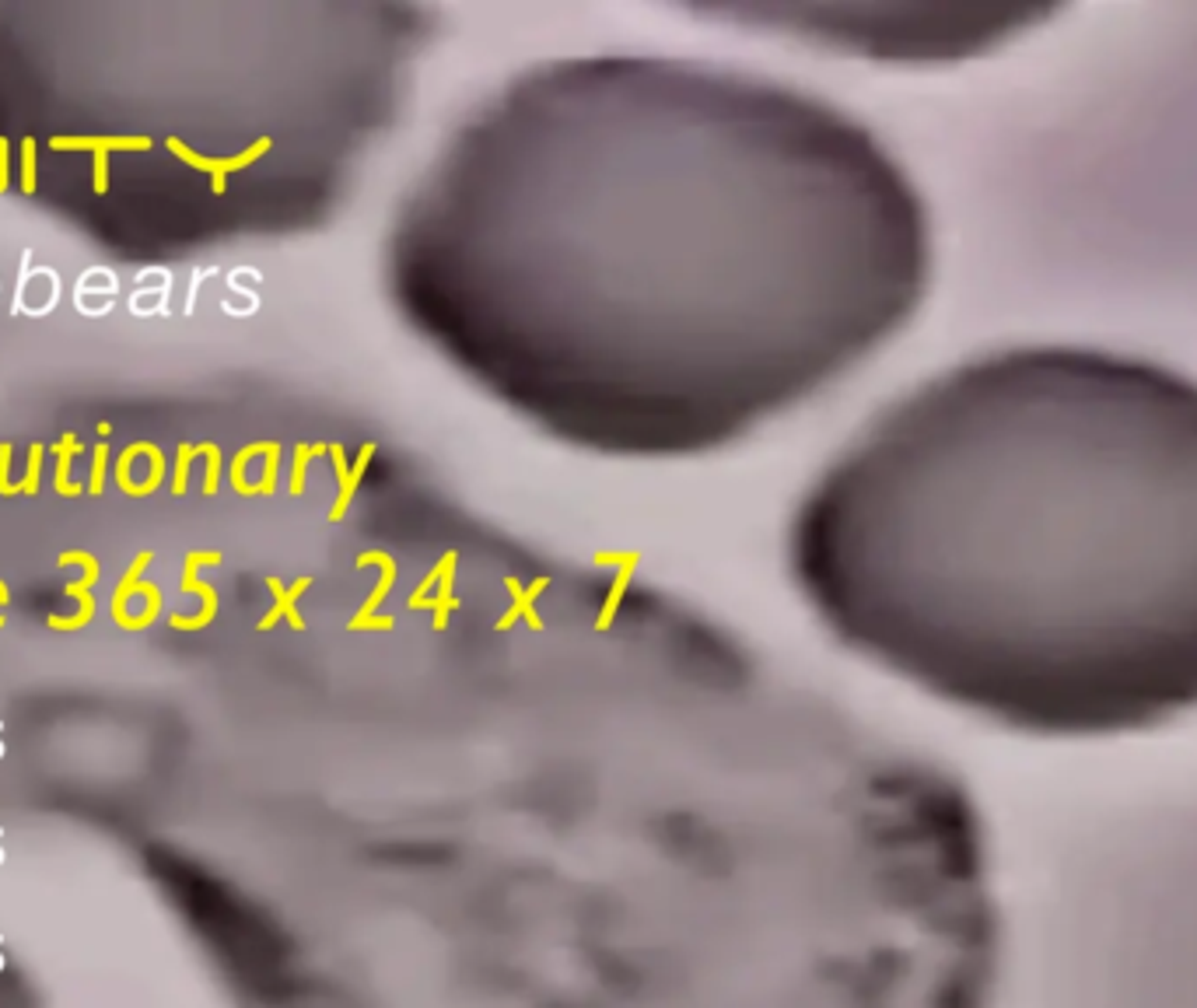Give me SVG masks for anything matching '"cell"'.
Here are the masks:
<instances>
[{"label": "cell", "mask_w": 1197, "mask_h": 1008, "mask_svg": "<svg viewBox=\"0 0 1197 1008\" xmlns=\"http://www.w3.org/2000/svg\"><path fill=\"white\" fill-rule=\"evenodd\" d=\"M921 193L813 91L662 53L557 57L469 109L399 200L382 287L554 442L630 463L750 438L911 322Z\"/></svg>", "instance_id": "1"}, {"label": "cell", "mask_w": 1197, "mask_h": 1008, "mask_svg": "<svg viewBox=\"0 0 1197 1008\" xmlns=\"http://www.w3.org/2000/svg\"><path fill=\"white\" fill-rule=\"evenodd\" d=\"M799 599L854 658L1009 732L1197 711V382L1012 347L886 406L799 497Z\"/></svg>", "instance_id": "2"}, {"label": "cell", "mask_w": 1197, "mask_h": 1008, "mask_svg": "<svg viewBox=\"0 0 1197 1008\" xmlns=\"http://www.w3.org/2000/svg\"><path fill=\"white\" fill-rule=\"evenodd\" d=\"M707 18L805 50L879 63L963 57L1009 22V14L980 8L921 4H729L711 8Z\"/></svg>", "instance_id": "3"}, {"label": "cell", "mask_w": 1197, "mask_h": 1008, "mask_svg": "<svg viewBox=\"0 0 1197 1008\" xmlns=\"http://www.w3.org/2000/svg\"><path fill=\"white\" fill-rule=\"evenodd\" d=\"M50 151H91L95 165H91V186L95 193L109 189V154L112 151H151L154 140L151 137H50L46 140Z\"/></svg>", "instance_id": "4"}, {"label": "cell", "mask_w": 1197, "mask_h": 1008, "mask_svg": "<svg viewBox=\"0 0 1197 1008\" xmlns=\"http://www.w3.org/2000/svg\"><path fill=\"white\" fill-rule=\"evenodd\" d=\"M50 452L57 455V477H53V483H57V494H60V497H81L88 487H85V483H74V480H71V463H74V455H81L77 434H63L60 442L50 448Z\"/></svg>", "instance_id": "5"}, {"label": "cell", "mask_w": 1197, "mask_h": 1008, "mask_svg": "<svg viewBox=\"0 0 1197 1008\" xmlns=\"http://www.w3.org/2000/svg\"><path fill=\"white\" fill-rule=\"evenodd\" d=\"M151 561H154V554H151V550H140V554L130 561L126 575L120 578V589H116V595H112V610H116V620H120L123 627H130V616H126V599H130V595H137V589H140V575H144V567H148Z\"/></svg>", "instance_id": "6"}, {"label": "cell", "mask_w": 1197, "mask_h": 1008, "mask_svg": "<svg viewBox=\"0 0 1197 1008\" xmlns=\"http://www.w3.org/2000/svg\"><path fill=\"white\" fill-rule=\"evenodd\" d=\"M42 455H46V445H32V448H28V469H25V477L14 483V487H18V494H28V497H36V494H39V469H42Z\"/></svg>", "instance_id": "7"}, {"label": "cell", "mask_w": 1197, "mask_h": 1008, "mask_svg": "<svg viewBox=\"0 0 1197 1008\" xmlns=\"http://www.w3.org/2000/svg\"><path fill=\"white\" fill-rule=\"evenodd\" d=\"M197 455H200V445H189V442L179 445V459H175V480H172V494H175V497H183V494H186L189 466H193V459H197Z\"/></svg>", "instance_id": "8"}, {"label": "cell", "mask_w": 1197, "mask_h": 1008, "mask_svg": "<svg viewBox=\"0 0 1197 1008\" xmlns=\"http://www.w3.org/2000/svg\"><path fill=\"white\" fill-rule=\"evenodd\" d=\"M200 448H203V455H207V477H203V494H207V497H214V494H218V487H221V448H218L214 442H200Z\"/></svg>", "instance_id": "9"}, {"label": "cell", "mask_w": 1197, "mask_h": 1008, "mask_svg": "<svg viewBox=\"0 0 1197 1008\" xmlns=\"http://www.w3.org/2000/svg\"><path fill=\"white\" fill-rule=\"evenodd\" d=\"M22 193L25 197L36 193V140L32 137L22 140Z\"/></svg>", "instance_id": "10"}, {"label": "cell", "mask_w": 1197, "mask_h": 1008, "mask_svg": "<svg viewBox=\"0 0 1197 1008\" xmlns=\"http://www.w3.org/2000/svg\"><path fill=\"white\" fill-rule=\"evenodd\" d=\"M57 564H60V567H67V564H81V567H85V585H88V589H91V585L99 581V561L88 554V550H63Z\"/></svg>", "instance_id": "11"}, {"label": "cell", "mask_w": 1197, "mask_h": 1008, "mask_svg": "<svg viewBox=\"0 0 1197 1008\" xmlns=\"http://www.w3.org/2000/svg\"><path fill=\"white\" fill-rule=\"evenodd\" d=\"M105 463H109V445H95V455H91V480H88V494H95V497L105 491Z\"/></svg>", "instance_id": "12"}, {"label": "cell", "mask_w": 1197, "mask_h": 1008, "mask_svg": "<svg viewBox=\"0 0 1197 1008\" xmlns=\"http://www.w3.org/2000/svg\"><path fill=\"white\" fill-rule=\"evenodd\" d=\"M11 452H14V445H0V497H14V483H11V477H8V473H11Z\"/></svg>", "instance_id": "13"}, {"label": "cell", "mask_w": 1197, "mask_h": 1008, "mask_svg": "<svg viewBox=\"0 0 1197 1008\" xmlns=\"http://www.w3.org/2000/svg\"><path fill=\"white\" fill-rule=\"evenodd\" d=\"M8 186H11V179H0V197L8 193Z\"/></svg>", "instance_id": "14"}]
</instances>
